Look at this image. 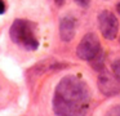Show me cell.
Segmentation results:
<instances>
[{
    "label": "cell",
    "instance_id": "7a4b0ae2",
    "mask_svg": "<svg viewBox=\"0 0 120 116\" xmlns=\"http://www.w3.org/2000/svg\"><path fill=\"white\" fill-rule=\"evenodd\" d=\"M11 39L26 50H35L39 46L35 35V25L26 19H16L12 23Z\"/></svg>",
    "mask_w": 120,
    "mask_h": 116
},
{
    "label": "cell",
    "instance_id": "ba28073f",
    "mask_svg": "<svg viewBox=\"0 0 120 116\" xmlns=\"http://www.w3.org/2000/svg\"><path fill=\"white\" fill-rule=\"evenodd\" d=\"M106 116H120V105H116L111 107L106 112Z\"/></svg>",
    "mask_w": 120,
    "mask_h": 116
},
{
    "label": "cell",
    "instance_id": "6da1fadb",
    "mask_svg": "<svg viewBox=\"0 0 120 116\" xmlns=\"http://www.w3.org/2000/svg\"><path fill=\"white\" fill-rule=\"evenodd\" d=\"M52 105L57 116H84L90 105V92L83 79L67 75L56 86Z\"/></svg>",
    "mask_w": 120,
    "mask_h": 116
},
{
    "label": "cell",
    "instance_id": "9c48e42d",
    "mask_svg": "<svg viewBox=\"0 0 120 116\" xmlns=\"http://www.w3.org/2000/svg\"><path fill=\"white\" fill-rule=\"evenodd\" d=\"M75 1H76V4H78V5L84 7V8L89 7V4H90V0H75Z\"/></svg>",
    "mask_w": 120,
    "mask_h": 116
},
{
    "label": "cell",
    "instance_id": "5b68a950",
    "mask_svg": "<svg viewBox=\"0 0 120 116\" xmlns=\"http://www.w3.org/2000/svg\"><path fill=\"white\" fill-rule=\"evenodd\" d=\"M97 84H98L99 92L106 97H112L120 93V81L106 70H103L99 74Z\"/></svg>",
    "mask_w": 120,
    "mask_h": 116
},
{
    "label": "cell",
    "instance_id": "30bf717a",
    "mask_svg": "<svg viewBox=\"0 0 120 116\" xmlns=\"http://www.w3.org/2000/svg\"><path fill=\"white\" fill-rule=\"evenodd\" d=\"M4 9H5V5H4V1H3V0H0V14H3Z\"/></svg>",
    "mask_w": 120,
    "mask_h": 116
},
{
    "label": "cell",
    "instance_id": "52a82bcc",
    "mask_svg": "<svg viewBox=\"0 0 120 116\" xmlns=\"http://www.w3.org/2000/svg\"><path fill=\"white\" fill-rule=\"evenodd\" d=\"M111 70H112V75L120 81V58L115 59V61L112 62Z\"/></svg>",
    "mask_w": 120,
    "mask_h": 116
},
{
    "label": "cell",
    "instance_id": "7c38bea8",
    "mask_svg": "<svg viewBox=\"0 0 120 116\" xmlns=\"http://www.w3.org/2000/svg\"><path fill=\"white\" fill-rule=\"evenodd\" d=\"M116 10H117V12H119V13H120V3H119V4H117V5H116Z\"/></svg>",
    "mask_w": 120,
    "mask_h": 116
},
{
    "label": "cell",
    "instance_id": "8fae6325",
    "mask_svg": "<svg viewBox=\"0 0 120 116\" xmlns=\"http://www.w3.org/2000/svg\"><path fill=\"white\" fill-rule=\"evenodd\" d=\"M54 3L58 5V7H61V5H63V3H65V0H54Z\"/></svg>",
    "mask_w": 120,
    "mask_h": 116
},
{
    "label": "cell",
    "instance_id": "277c9868",
    "mask_svg": "<svg viewBox=\"0 0 120 116\" xmlns=\"http://www.w3.org/2000/svg\"><path fill=\"white\" fill-rule=\"evenodd\" d=\"M98 27L105 39L114 40L119 32V21L110 10H102L98 14Z\"/></svg>",
    "mask_w": 120,
    "mask_h": 116
},
{
    "label": "cell",
    "instance_id": "8992f818",
    "mask_svg": "<svg viewBox=\"0 0 120 116\" xmlns=\"http://www.w3.org/2000/svg\"><path fill=\"white\" fill-rule=\"evenodd\" d=\"M76 21L72 17H63L60 23V36L63 41H71L75 36Z\"/></svg>",
    "mask_w": 120,
    "mask_h": 116
},
{
    "label": "cell",
    "instance_id": "3957f363",
    "mask_svg": "<svg viewBox=\"0 0 120 116\" xmlns=\"http://www.w3.org/2000/svg\"><path fill=\"white\" fill-rule=\"evenodd\" d=\"M76 54L80 59L89 62H93L96 58H98L101 56V43L98 36L94 32L85 34L76 48Z\"/></svg>",
    "mask_w": 120,
    "mask_h": 116
}]
</instances>
